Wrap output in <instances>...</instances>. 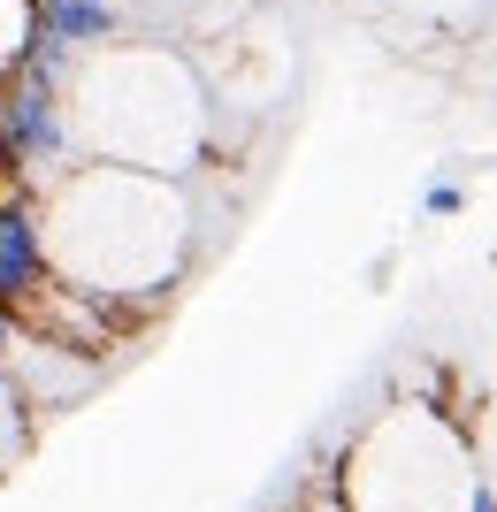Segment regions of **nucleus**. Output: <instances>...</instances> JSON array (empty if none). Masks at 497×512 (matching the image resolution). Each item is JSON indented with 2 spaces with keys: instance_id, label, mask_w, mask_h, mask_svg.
<instances>
[{
  "instance_id": "1",
  "label": "nucleus",
  "mask_w": 497,
  "mask_h": 512,
  "mask_svg": "<svg viewBox=\"0 0 497 512\" xmlns=\"http://www.w3.org/2000/svg\"><path fill=\"white\" fill-rule=\"evenodd\" d=\"M39 253L54 276L100 299L153 306L199 253V207L184 176L130 169V161H69L31 192Z\"/></svg>"
},
{
  "instance_id": "2",
  "label": "nucleus",
  "mask_w": 497,
  "mask_h": 512,
  "mask_svg": "<svg viewBox=\"0 0 497 512\" xmlns=\"http://www.w3.org/2000/svg\"><path fill=\"white\" fill-rule=\"evenodd\" d=\"M62 130L77 161H130V169L192 176L215 138V92L207 69L176 46L146 39H92L69 54L62 77Z\"/></svg>"
},
{
  "instance_id": "3",
  "label": "nucleus",
  "mask_w": 497,
  "mask_h": 512,
  "mask_svg": "<svg viewBox=\"0 0 497 512\" xmlns=\"http://www.w3.org/2000/svg\"><path fill=\"white\" fill-rule=\"evenodd\" d=\"M345 512H482L475 444L429 398H390L345 451L337 474Z\"/></svg>"
},
{
  "instance_id": "4",
  "label": "nucleus",
  "mask_w": 497,
  "mask_h": 512,
  "mask_svg": "<svg viewBox=\"0 0 497 512\" xmlns=\"http://www.w3.org/2000/svg\"><path fill=\"white\" fill-rule=\"evenodd\" d=\"M46 54V8L39 0H0V85Z\"/></svg>"
},
{
  "instance_id": "5",
  "label": "nucleus",
  "mask_w": 497,
  "mask_h": 512,
  "mask_svg": "<svg viewBox=\"0 0 497 512\" xmlns=\"http://www.w3.org/2000/svg\"><path fill=\"white\" fill-rule=\"evenodd\" d=\"M406 16H421V23H459V16H475V8H490V0H398Z\"/></svg>"
}]
</instances>
